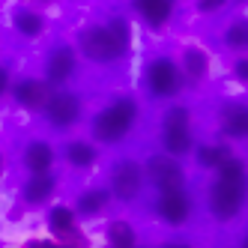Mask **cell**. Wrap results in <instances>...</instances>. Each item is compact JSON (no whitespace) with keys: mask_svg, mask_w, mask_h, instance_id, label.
<instances>
[{"mask_svg":"<svg viewBox=\"0 0 248 248\" xmlns=\"http://www.w3.org/2000/svg\"><path fill=\"white\" fill-rule=\"evenodd\" d=\"M129 21L111 18L105 24H90L78 33V51L96 66H114L129 54Z\"/></svg>","mask_w":248,"mask_h":248,"instance_id":"cell-1","label":"cell"},{"mask_svg":"<svg viewBox=\"0 0 248 248\" xmlns=\"http://www.w3.org/2000/svg\"><path fill=\"white\" fill-rule=\"evenodd\" d=\"M140 120V105L132 96H120L108 102L105 108L93 117L90 123V135L96 144H120L132 135V129Z\"/></svg>","mask_w":248,"mask_h":248,"instance_id":"cell-2","label":"cell"},{"mask_svg":"<svg viewBox=\"0 0 248 248\" xmlns=\"http://www.w3.org/2000/svg\"><path fill=\"white\" fill-rule=\"evenodd\" d=\"M158 140H162V150L183 158L194 150V117L191 108L186 105H170L162 117V132H158Z\"/></svg>","mask_w":248,"mask_h":248,"instance_id":"cell-3","label":"cell"},{"mask_svg":"<svg viewBox=\"0 0 248 248\" xmlns=\"http://www.w3.org/2000/svg\"><path fill=\"white\" fill-rule=\"evenodd\" d=\"M248 203V183H236V180H221L216 176V183L206 191V206L212 212V218L227 224L236 221L242 216V209Z\"/></svg>","mask_w":248,"mask_h":248,"instance_id":"cell-4","label":"cell"},{"mask_svg":"<svg viewBox=\"0 0 248 248\" xmlns=\"http://www.w3.org/2000/svg\"><path fill=\"white\" fill-rule=\"evenodd\" d=\"M147 188V170L135 158H120L108 170V191L117 203H135Z\"/></svg>","mask_w":248,"mask_h":248,"instance_id":"cell-5","label":"cell"},{"mask_svg":"<svg viewBox=\"0 0 248 248\" xmlns=\"http://www.w3.org/2000/svg\"><path fill=\"white\" fill-rule=\"evenodd\" d=\"M144 84H147V93L153 99H173L176 93L183 90V69L176 60L170 57H153L144 69Z\"/></svg>","mask_w":248,"mask_h":248,"instance_id":"cell-6","label":"cell"},{"mask_svg":"<svg viewBox=\"0 0 248 248\" xmlns=\"http://www.w3.org/2000/svg\"><path fill=\"white\" fill-rule=\"evenodd\" d=\"M155 216L168 227H186L194 216V198L186 186L180 188H162L155 198Z\"/></svg>","mask_w":248,"mask_h":248,"instance_id":"cell-7","label":"cell"},{"mask_svg":"<svg viewBox=\"0 0 248 248\" xmlns=\"http://www.w3.org/2000/svg\"><path fill=\"white\" fill-rule=\"evenodd\" d=\"M45 120H48V126L54 129V132H69V129H75L78 126V120L84 114V105L75 93H69V90H54L45 105Z\"/></svg>","mask_w":248,"mask_h":248,"instance_id":"cell-8","label":"cell"},{"mask_svg":"<svg viewBox=\"0 0 248 248\" xmlns=\"http://www.w3.org/2000/svg\"><path fill=\"white\" fill-rule=\"evenodd\" d=\"M144 170H147V183L162 191V188H180L186 186V170L180 165V158L170 155V153H153L147 162H144Z\"/></svg>","mask_w":248,"mask_h":248,"instance_id":"cell-9","label":"cell"},{"mask_svg":"<svg viewBox=\"0 0 248 248\" xmlns=\"http://www.w3.org/2000/svg\"><path fill=\"white\" fill-rule=\"evenodd\" d=\"M75 72H78V51L72 45H54L48 51V57H45V81L54 87V90L66 87L75 78Z\"/></svg>","mask_w":248,"mask_h":248,"instance_id":"cell-10","label":"cell"},{"mask_svg":"<svg viewBox=\"0 0 248 248\" xmlns=\"http://www.w3.org/2000/svg\"><path fill=\"white\" fill-rule=\"evenodd\" d=\"M51 93H54V87H51L45 78H21V81L12 84V99H15V105L24 108V111H33V114L45 111Z\"/></svg>","mask_w":248,"mask_h":248,"instance_id":"cell-11","label":"cell"},{"mask_svg":"<svg viewBox=\"0 0 248 248\" xmlns=\"http://www.w3.org/2000/svg\"><path fill=\"white\" fill-rule=\"evenodd\" d=\"M48 230L54 233L57 242H84V236L78 233V212L72 206H54L48 212Z\"/></svg>","mask_w":248,"mask_h":248,"instance_id":"cell-12","label":"cell"},{"mask_svg":"<svg viewBox=\"0 0 248 248\" xmlns=\"http://www.w3.org/2000/svg\"><path fill=\"white\" fill-rule=\"evenodd\" d=\"M54 191H57V180H54V173H51V170L30 173L24 188H21V201L27 206H45L51 198H54Z\"/></svg>","mask_w":248,"mask_h":248,"instance_id":"cell-13","label":"cell"},{"mask_svg":"<svg viewBox=\"0 0 248 248\" xmlns=\"http://www.w3.org/2000/svg\"><path fill=\"white\" fill-rule=\"evenodd\" d=\"M135 12L147 21V27L153 30H165L168 21L173 18V9H176V0H132Z\"/></svg>","mask_w":248,"mask_h":248,"instance_id":"cell-14","label":"cell"},{"mask_svg":"<svg viewBox=\"0 0 248 248\" xmlns=\"http://www.w3.org/2000/svg\"><path fill=\"white\" fill-rule=\"evenodd\" d=\"M21 165L27 168V173H42V170H51L54 165V147L42 138H33L24 144L21 150Z\"/></svg>","mask_w":248,"mask_h":248,"instance_id":"cell-15","label":"cell"},{"mask_svg":"<svg viewBox=\"0 0 248 248\" xmlns=\"http://www.w3.org/2000/svg\"><path fill=\"white\" fill-rule=\"evenodd\" d=\"M111 203H114V198H111L108 188H84V191H78V198H75V212L84 216V218H96Z\"/></svg>","mask_w":248,"mask_h":248,"instance_id":"cell-16","label":"cell"},{"mask_svg":"<svg viewBox=\"0 0 248 248\" xmlns=\"http://www.w3.org/2000/svg\"><path fill=\"white\" fill-rule=\"evenodd\" d=\"M221 132L227 138H245L248 135V105L242 102H227L224 108H221Z\"/></svg>","mask_w":248,"mask_h":248,"instance_id":"cell-17","label":"cell"},{"mask_svg":"<svg viewBox=\"0 0 248 248\" xmlns=\"http://www.w3.org/2000/svg\"><path fill=\"white\" fill-rule=\"evenodd\" d=\"M63 158L75 170H87L99 162V147H96V140H69L63 147Z\"/></svg>","mask_w":248,"mask_h":248,"instance_id":"cell-18","label":"cell"},{"mask_svg":"<svg viewBox=\"0 0 248 248\" xmlns=\"http://www.w3.org/2000/svg\"><path fill=\"white\" fill-rule=\"evenodd\" d=\"M180 69H183V78L186 84H201L209 72V54L203 48H186L183 51V60H180Z\"/></svg>","mask_w":248,"mask_h":248,"instance_id":"cell-19","label":"cell"},{"mask_svg":"<svg viewBox=\"0 0 248 248\" xmlns=\"http://www.w3.org/2000/svg\"><path fill=\"white\" fill-rule=\"evenodd\" d=\"M12 27L21 39H39L45 33V18L36 9H15L12 12Z\"/></svg>","mask_w":248,"mask_h":248,"instance_id":"cell-20","label":"cell"},{"mask_svg":"<svg viewBox=\"0 0 248 248\" xmlns=\"http://www.w3.org/2000/svg\"><path fill=\"white\" fill-rule=\"evenodd\" d=\"M105 236H108V242H111L114 248H135V245H138V233H135V227H132L129 221H123V218L111 221V224H108V230H105Z\"/></svg>","mask_w":248,"mask_h":248,"instance_id":"cell-21","label":"cell"},{"mask_svg":"<svg viewBox=\"0 0 248 248\" xmlns=\"http://www.w3.org/2000/svg\"><path fill=\"white\" fill-rule=\"evenodd\" d=\"M221 42L230 51H248V18H236L230 21L221 33Z\"/></svg>","mask_w":248,"mask_h":248,"instance_id":"cell-22","label":"cell"},{"mask_svg":"<svg viewBox=\"0 0 248 248\" xmlns=\"http://www.w3.org/2000/svg\"><path fill=\"white\" fill-rule=\"evenodd\" d=\"M230 155L233 153H230L224 144H203V147H198V162H201V168H209V170H216Z\"/></svg>","mask_w":248,"mask_h":248,"instance_id":"cell-23","label":"cell"},{"mask_svg":"<svg viewBox=\"0 0 248 248\" xmlns=\"http://www.w3.org/2000/svg\"><path fill=\"white\" fill-rule=\"evenodd\" d=\"M194 3H198V12L201 15H216V12H221L230 0H194Z\"/></svg>","mask_w":248,"mask_h":248,"instance_id":"cell-24","label":"cell"},{"mask_svg":"<svg viewBox=\"0 0 248 248\" xmlns=\"http://www.w3.org/2000/svg\"><path fill=\"white\" fill-rule=\"evenodd\" d=\"M233 75H236V81L248 84V57H239V60L233 63Z\"/></svg>","mask_w":248,"mask_h":248,"instance_id":"cell-25","label":"cell"},{"mask_svg":"<svg viewBox=\"0 0 248 248\" xmlns=\"http://www.w3.org/2000/svg\"><path fill=\"white\" fill-rule=\"evenodd\" d=\"M6 90H12V81H9V69L0 66V99L6 96Z\"/></svg>","mask_w":248,"mask_h":248,"instance_id":"cell-26","label":"cell"},{"mask_svg":"<svg viewBox=\"0 0 248 248\" xmlns=\"http://www.w3.org/2000/svg\"><path fill=\"white\" fill-rule=\"evenodd\" d=\"M239 242H242V248H248V233H245V236H242Z\"/></svg>","mask_w":248,"mask_h":248,"instance_id":"cell-27","label":"cell"},{"mask_svg":"<svg viewBox=\"0 0 248 248\" xmlns=\"http://www.w3.org/2000/svg\"><path fill=\"white\" fill-rule=\"evenodd\" d=\"M0 176H3V155H0Z\"/></svg>","mask_w":248,"mask_h":248,"instance_id":"cell-28","label":"cell"}]
</instances>
